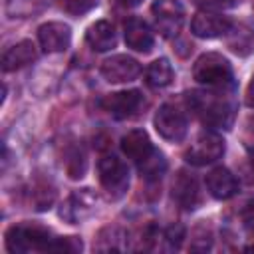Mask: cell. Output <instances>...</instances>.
I'll use <instances>...</instances> for the list:
<instances>
[{
    "mask_svg": "<svg viewBox=\"0 0 254 254\" xmlns=\"http://www.w3.org/2000/svg\"><path fill=\"white\" fill-rule=\"evenodd\" d=\"M189 105L194 109L198 119L212 129H230L236 115L232 99L216 91H192L189 93Z\"/></svg>",
    "mask_w": 254,
    "mask_h": 254,
    "instance_id": "6da1fadb",
    "label": "cell"
},
{
    "mask_svg": "<svg viewBox=\"0 0 254 254\" xmlns=\"http://www.w3.org/2000/svg\"><path fill=\"white\" fill-rule=\"evenodd\" d=\"M56 236H52L50 228L34 224V222H22L14 224L6 230L4 242L6 250L12 254L20 252H50Z\"/></svg>",
    "mask_w": 254,
    "mask_h": 254,
    "instance_id": "7a4b0ae2",
    "label": "cell"
},
{
    "mask_svg": "<svg viewBox=\"0 0 254 254\" xmlns=\"http://www.w3.org/2000/svg\"><path fill=\"white\" fill-rule=\"evenodd\" d=\"M192 77L212 89H226L234 85V73L230 62L216 52L202 54L192 65Z\"/></svg>",
    "mask_w": 254,
    "mask_h": 254,
    "instance_id": "3957f363",
    "label": "cell"
},
{
    "mask_svg": "<svg viewBox=\"0 0 254 254\" xmlns=\"http://www.w3.org/2000/svg\"><path fill=\"white\" fill-rule=\"evenodd\" d=\"M97 173H99V183H101L103 190L109 194V198L117 200L127 192L129 169L119 157H115V155L101 157L97 163Z\"/></svg>",
    "mask_w": 254,
    "mask_h": 254,
    "instance_id": "277c9868",
    "label": "cell"
},
{
    "mask_svg": "<svg viewBox=\"0 0 254 254\" xmlns=\"http://www.w3.org/2000/svg\"><path fill=\"white\" fill-rule=\"evenodd\" d=\"M153 125L157 129V133L165 139V141H171V143H179L187 137V129H189V123H187V117L185 113L175 107V105H161L153 117Z\"/></svg>",
    "mask_w": 254,
    "mask_h": 254,
    "instance_id": "5b68a950",
    "label": "cell"
},
{
    "mask_svg": "<svg viewBox=\"0 0 254 254\" xmlns=\"http://www.w3.org/2000/svg\"><path fill=\"white\" fill-rule=\"evenodd\" d=\"M99 105L105 113H109L115 119H131L139 115V111L145 107V97L139 89H127L105 95L99 101Z\"/></svg>",
    "mask_w": 254,
    "mask_h": 254,
    "instance_id": "8992f818",
    "label": "cell"
},
{
    "mask_svg": "<svg viewBox=\"0 0 254 254\" xmlns=\"http://www.w3.org/2000/svg\"><path fill=\"white\" fill-rule=\"evenodd\" d=\"M222 155H224V139L214 131H204L194 139L185 159L194 167H202L218 161Z\"/></svg>",
    "mask_w": 254,
    "mask_h": 254,
    "instance_id": "52a82bcc",
    "label": "cell"
},
{
    "mask_svg": "<svg viewBox=\"0 0 254 254\" xmlns=\"http://www.w3.org/2000/svg\"><path fill=\"white\" fill-rule=\"evenodd\" d=\"M97 210V194L91 189L73 190L60 206V216L69 224H79Z\"/></svg>",
    "mask_w": 254,
    "mask_h": 254,
    "instance_id": "ba28073f",
    "label": "cell"
},
{
    "mask_svg": "<svg viewBox=\"0 0 254 254\" xmlns=\"http://www.w3.org/2000/svg\"><path fill=\"white\" fill-rule=\"evenodd\" d=\"M151 12L155 16V26L165 38H173L181 32L185 10L179 4V0H155L151 6Z\"/></svg>",
    "mask_w": 254,
    "mask_h": 254,
    "instance_id": "9c48e42d",
    "label": "cell"
},
{
    "mask_svg": "<svg viewBox=\"0 0 254 254\" xmlns=\"http://www.w3.org/2000/svg\"><path fill=\"white\" fill-rule=\"evenodd\" d=\"M141 73V64L125 54H117L107 58L101 64V75L109 81V83H127L137 79V75Z\"/></svg>",
    "mask_w": 254,
    "mask_h": 254,
    "instance_id": "30bf717a",
    "label": "cell"
},
{
    "mask_svg": "<svg viewBox=\"0 0 254 254\" xmlns=\"http://www.w3.org/2000/svg\"><path fill=\"white\" fill-rule=\"evenodd\" d=\"M173 200L187 210L196 208V204L200 202V189L196 183V177L185 169H181L175 179H173Z\"/></svg>",
    "mask_w": 254,
    "mask_h": 254,
    "instance_id": "8fae6325",
    "label": "cell"
},
{
    "mask_svg": "<svg viewBox=\"0 0 254 254\" xmlns=\"http://www.w3.org/2000/svg\"><path fill=\"white\" fill-rule=\"evenodd\" d=\"M121 151L127 155V159L137 163V167L145 165L157 153V149L153 147L149 135L143 129H133V131L125 133L121 137Z\"/></svg>",
    "mask_w": 254,
    "mask_h": 254,
    "instance_id": "7c38bea8",
    "label": "cell"
},
{
    "mask_svg": "<svg viewBox=\"0 0 254 254\" xmlns=\"http://www.w3.org/2000/svg\"><path fill=\"white\" fill-rule=\"evenodd\" d=\"M38 40L44 52H64L71 44V28L64 22H46L38 28Z\"/></svg>",
    "mask_w": 254,
    "mask_h": 254,
    "instance_id": "4fadbf2b",
    "label": "cell"
},
{
    "mask_svg": "<svg viewBox=\"0 0 254 254\" xmlns=\"http://www.w3.org/2000/svg\"><path fill=\"white\" fill-rule=\"evenodd\" d=\"M230 28H232V22L226 16H220V14H214V12H208V10L198 12L190 22L192 34L198 36V38H206V40L226 36Z\"/></svg>",
    "mask_w": 254,
    "mask_h": 254,
    "instance_id": "5bb4252c",
    "label": "cell"
},
{
    "mask_svg": "<svg viewBox=\"0 0 254 254\" xmlns=\"http://www.w3.org/2000/svg\"><path fill=\"white\" fill-rule=\"evenodd\" d=\"M123 32H125V44H127L131 50L143 52V54L151 52L155 38H153L151 28L147 26V22H143L141 18H135V16H133V18H129V20L125 22Z\"/></svg>",
    "mask_w": 254,
    "mask_h": 254,
    "instance_id": "9a60e30c",
    "label": "cell"
},
{
    "mask_svg": "<svg viewBox=\"0 0 254 254\" xmlns=\"http://www.w3.org/2000/svg\"><path fill=\"white\" fill-rule=\"evenodd\" d=\"M206 189L214 198L226 200L238 192V181L228 169L216 167L206 175Z\"/></svg>",
    "mask_w": 254,
    "mask_h": 254,
    "instance_id": "2e32d148",
    "label": "cell"
},
{
    "mask_svg": "<svg viewBox=\"0 0 254 254\" xmlns=\"http://www.w3.org/2000/svg\"><path fill=\"white\" fill-rule=\"evenodd\" d=\"M38 58V50L34 46V42L30 40H22L18 44H14L12 48H8L2 56V69L4 71H16L20 67H26L28 64H32Z\"/></svg>",
    "mask_w": 254,
    "mask_h": 254,
    "instance_id": "e0dca14e",
    "label": "cell"
},
{
    "mask_svg": "<svg viewBox=\"0 0 254 254\" xmlns=\"http://www.w3.org/2000/svg\"><path fill=\"white\" fill-rule=\"evenodd\" d=\"M85 42L95 52H107V50L115 48V44H117L115 26L107 20H99V22L91 24L85 32Z\"/></svg>",
    "mask_w": 254,
    "mask_h": 254,
    "instance_id": "ac0fdd59",
    "label": "cell"
},
{
    "mask_svg": "<svg viewBox=\"0 0 254 254\" xmlns=\"http://www.w3.org/2000/svg\"><path fill=\"white\" fill-rule=\"evenodd\" d=\"M226 46L236 56H250L254 52V30L248 24H232L226 34Z\"/></svg>",
    "mask_w": 254,
    "mask_h": 254,
    "instance_id": "d6986e66",
    "label": "cell"
},
{
    "mask_svg": "<svg viewBox=\"0 0 254 254\" xmlns=\"http://www.w3.org/2000/svg\"><path fill=\"white\" fill-rule=\"evenodd\" d=\"M175 77V71H173V65L169 64L167 58H159L155 60L153 64H149L147 71H145V79H147V85L159 89V87H167Z\"/></svg>",
    "mask_w": 254,
    "mask_h": 254,
    "instance_id": "ffe728a7",
    "label": "cell"
},
{
    "mask_svg": "<svg viewBox=\"0 0 254 254\" xmlns=\"http://www.w3.org/2000/svg\"><path fill=\"white\" fill-rule=\"evenodd\" d=\"M54 0H8L6 2V14L10 18H26L40 10H44Z\"/></svg>",
    "mask_w": 254,
    "mask_h": 254,
    "instance_id": "44dd1931",
    "label": "cell"
},
{
    "mask_svg": "<svg viewBox=\"0 0 254 254\" xmlns=\"http://www.w3.org/2000/svg\"><path fill=\"white\" fill-rule=\"evenodd\" d=\"M121 238H125V236H123V232H121L117 226H107V228H103V230L99 232L97 244H93V248L99 250V252H117V250L123 248V246L119 244Z\"/></svg>",
    "mask_w": 254,
    "mask_h": 254,
    "instance_id": "7402d4cb",
    "label": "cell"
},
{
    "mask_svg": "<svg viewBox=\"0 0 254 254\" xmlns=\"http://www.w3.org/2000/svg\"><path fill=\"white\" fill-rule=\"evenodd\" d=\"M87 169V159L81 147H73L65 153V171L69 179H81Z\"/></svg>",
    "mask_w": 254,
    "mask_h": 254,
    "instance_id": "603a6c76",
    "label": "cell"
},
{
    "mask_svg": "<svg viewBox=\"0 0 254 254\" xmlns=\"http://www.w3.org/2000/svg\"><path fill=\"white\" fill-rule=\"evenodd\" d=\"M54 198H56V189L50 183H36L32 187V202L38 210L50 208Z\"/></svg>",
    "mask_w": 254,
    "mask_h": 254,
    "instance_id": "cb8c5ba5",
    "label": "cell"
},
{
    "mask_svg": "<svg viewBox=\"0 0 254 254\" xmlns=\"http://www.w3.org/2000/svg\"><path fill=\"white\" fill-rule=\"evenodd\" d=\"M81 248H83V244H81V240L77 236H56L50 252H65V254H71V252H79Z\"/></svg>",
    "mask_w": 254,
    "mask_h": 254,
    "instance_id": "d4e9b609",
    "label": "cell"
},
{
    "mask_svg": "<svg viewBox=\"0 0 254 254\" xmlns=\"http://www.w3.org/2000/svg\"><path fill=\"white\" fill-rule=\"evenodd\" d=\"M64 10L71 16H81L89 10H93L97 6V0H64L62 2Z\"/></svg>",
    "mask_w": 254,
    "mask_h": 254,
    "instance_id": "484cf974",
    "label": "cell"
},
{
    "mask_svg": "<svg viewBox=\"0 0 254 254\" xmlns=\"http://www.w3.org/2000/svg\"><path fill=\"white\" fill-rule=\"evenodd\" d=\"M192 2L204 10H222V8H232L240 4V0H192Z\"/></svg>",
    "mask_w": 254,
    "mask_h": 254,
    "instance_id": "4316f807",
    "label": "cell"
},
{
    "mask_svg": "<svg viewBox=\"0 0 254 254\" xmlns=\"http://www.w3.org/2000/svg\"><path fill=\"white\" fill-rule=\"evenodd\" d=\"M240 218H242V224L254 232V196L250 200L244 202L242 210H240Z\"/></svg>",
    "mask_w": 254,
    "mask_h": 254,
    "instance_id": "83f0119b",
    "label": "cell"
},
{
    "mask_svg": "<svg viewBox=\"0 0 254 254\" xmlns=\"http://www.w3.org/2000/svg\"><path fill=\"white\" fill-rule=\"evenodd\" d=\"M183 238H185V228L183 226H171V228L165 230V240L171 244V248H179Z\"/></svg>",
    "mask_w": 254,
    "mask_h": 254,
    "instance_id": "f1b7e54d",
    "label": "cell"
},
{
    "mask_svg": "<svg viewBox=\"0 0 254 254\" xmlns=\"http://www.w3.org/2000/svg\"><path fill=\"white\" fill-rule=\"evenodd\" d=\"M246 105L254 107V75H252V79H250V83L246 87Z\"/></svg>",
    "mask_w": 254,
    "mask_h": 254,
    "instance_id": "f546056e",
    "label": "cell"
},
{
    "mask_svg": "<svg viewBox=\"0 0 254 254\" xmlns=\"http://www.w3.org/2000/svg\"><path fill=\"white\" fill-rule=\"evenodd\" d=\"M143 0H119V4H123V6H127V8H135V6H139Z\"/></svg>",
    "mask_w": 254,
    "mask_h": 254,
    "instance_id": "4dcf8cb0",
    "label": "cell"
},
{
    "mask_svg": "<svg viewBox=\"0 0 254 254\" xmlns=\"http://www.w3.org/2000/svg\"><path fill=\"white\" fill-rule=\"evenodd\" d=\"M248 250H254V246H248Z\"/></svg>",
    "mask_w": 254,
    "mask_h": 254,
    "instance_id": "1f68e13d",
    "label": "cell"
},
{
    "mask_svg": "<svg viewBox=\"0 0 254 254\" xmlns=\"http://www.w3.org/2000/svg\"><path fill=\"white\" fill-rule=\"evenodd\" d=\"M252 129H254V119H252Z\"/></svg>",
    "mask_w": 254,
    "mask_h": 254,
    "instance_id": "d6a6232c",
    "label": "cell"
},
{
    "mask_svg": "<svg viewBox=\"0 0 254 254\" xmlns=\"http://www.w3.org/2000/svg\"><path fill=\"white\" fill-rule=\"evenodd\" d=\"M252 10H254V0H252Z\"/></svg>",
    "mask_w": 254,
    "mask_h": 254,
    "instance_id": "836d02e7",
    "label": "cell"
}]
</instances>
